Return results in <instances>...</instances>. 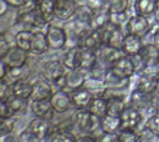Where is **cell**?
I'll list each match as a JSON object with an SVG mask.
<instances>
[{"label": "cell", "mask_w": 159, "mask_h": 142, "mask_svg": "<svg viewBox=\"0 0 159 142\" xmlns=\"http://www.w3.org/2000/svg\"><path fill=\"white\" fill-rule=\"evenodd\" d=\"M19 141H22V142H39L37 138L30 132V130L27 127L19 135Z\"/></svg>", "instance_id": "bcb514c9"}, {"label": "cell", "mask_w": 159, "mask_h": 142, "mask_svg": "<svg viewBox=\"0 0 159 142\" xmlns=\"http://www.w3.org/2000/svg\"><path fill=\"white\" fill-rule=\"evenodd\" d=\"M152 97H153V95H147V93H143L134 88V91H132L129 95V103L133 105L134 107H137L140 112H143V111L150 110Z\"/></svg>", "instance_id": "44dd1931"}, {"label": "cell", "mask_w": 159, "mask_h": 142, "mask_svg": "<svg viewBox=\"0 0 159 142\" xmlns=\"http://www.w3.org/2000/svg\"><path fill=\"white\" fill-rule=\"evenodd\" d=\"M15 113L11 111L10 106L5 100H0V117H11Z\"/></svg>", "instance_id": "7dc6e473"}, {"label": "cell", "mask_w": 159, "mask_h": 142, "mask_svg": "<svg viewBox=\"0 0 159 142\" xmlns=\"http://www.w3.org/2000/svg\"><path fill=\"white\" fill-rule=\"evenodd\" d=\"M48 42L46 39V32H42L41 30L35 31L34 36H32V41H31V51L35 55H41L45 54L48 50Z\"/></svg>", "instance_id": "d4e9b609"}, {"label": "cell", "mask_w": 159, "mask_h": 142, "mask_svg": "<svg viewBox=\"0 0 159 142\" xmlns=\"http://www.w3.org/2000/svg\"><path fill=\"white\" fill-rule=\"evenodd\" d=\"M37 5H39V0H26L21 6L17 7V16L36 10L37 9Z\"/></svg>", "instance_id": "60d3db41"}, {"label": "cell", "mask_w": 159, "mask_h": 142, "mask_svg": "<svg viewBox=\"0 0 159 142\" xmlns=\"http://www.w3.org/2000/svg\"><path fill=\"white\" fill-rule=\"evenodd\" d=\"M27 54L29 51L14 45L10 51L7 52V55L5 56L4 61L6 62V65L9 67H14V66H24L27 61Z\"/></svg>", "instance_id": "d6986e66"}, {"label": "cell", "mask_w": 159, "mask_h": 142, "mask_svg": "<svg viewBox=\"0 0 159 142\" xmlns=\"http://www.w3.org/2000/svg\"><path fill=\"white\" fill-rule=\"evenodd\" d=\"M46 39L51 50H61L67 45L66 30L58 25L48 24L46 29Z\"/></svg>", "instance_id": "7a4b0ae2"}, {"label": "cell", "mask_w": 159, "mask_h": 142, "mask_svg": "<svg viewBox=\"0 0 159 142\" xmlns=\"http://www.w3.org/2000/svg\"><path fill=\"white\" fill-rule=\"evenodd\" d=\"M125 106L127 105H125V100L124 98H118V97L108 98L107 100V113L119 117Z\"/></svg>", "instance_id": "d6a6232c"}, {"label": "cell", "mask_w": 159, "mask_h": 142, "mask_svg": "<svg viewBox=\"0 0 159 142\" xmlns=\"http://www.w3.org/2000/svg\"><path fill=\"white\" fill-rule=\"evenodd\" d=\"M77 10L76 0H55V15L61 21L71 20Z\"/></svg>", "instance_id": "ba28073f"}, {"label": "cell", "mask_w": 159, "mask_h": 142, "mask_svg": "<svg viewBox=\"0 0 159 142\" xmlns=\"http://www.w3.org/2000/svg\"><path fill=\"white\" fill-rule=\"evenodd\" d=\"M41 73H42V77H45L51 83H53L58 78H61L62 76H65L66 67L62 64V61H60V60H51V61H47L43 65Z\"/></svg>", "instance_id": "9c48e42d"}, {"label": "cell", "mask_w": 159, "mask_h": 142, "mask_svg": "<svg viewBox=\"0 0 159 142\" xmlns=\"http://www.w3.org/2000/svg\"><path fill=\"white\" fill-rule=\"evenodd\" d=\"M73 122H75L76 127L83 133L94 135L96 131L101 130L99 128L101 117L92 113L88 108H80L73 115Z\"/></svg>", "instance_id": "6da1fadb"}, {"label": "cell", "mask_w": 159, "mask_h": 142, "mask_svg": "<svg viewBox=\"0 0 159 142\" xmlns=\"http://www.w3.org/2000/svg\"><path fill=\"white\" fill-rule=\"evenodd\" d=\"M37 9H39L40 14L42 15V17L48 24H51L53 21V19H56V15H55V0H39Z\"/></svg>", "instance_id": "4dcf8cb0"}, {"label": "cell", "mask_w": 159, "mask_h": 142, "mask_svg": "<svg viewBox=\"0 0 159 142\" xmlns=\"http://www.w3.org/2000/svg\"><path fill=\"white\" fill-rule=\"evenodd\" d=\"M32 36H34V32L27 30V29H24V30H20L15 34L14 36V42L16 46L26 50V51H31V41H32Z\"/></svg>", "instance_id": "f1b7e54d"}, {"label": "cell", "mask_w": 159, "mask_h": 142, "mask_svg": "<svg viewBox=\"0 0 159 142\" xmlns=\"http://www.w3.org/2000/svg\"><path fill=\"white\" fill-rule=\"evenodd\" d=\"M97 54H98V60L102 61L108 67L111 65H113L119 57H122L124 55L120 49L113 47L108 44H102L101 47L97 50Z\"/></svg>", "instance_id": "5bb4252c"}, {"label": "cell", "mask_w": 159, "mask_h": 142, "mask_svg": "<svg viewBox=\"0 0 159 142\" xmlns=\"http://www.w3.org/2000/svg\"><path fill=\"white\" fill-rule=\"evenodd\" d=\"M17 22H21L24 25H27V26H32L35 29H43L45 26L48 25V22L42 17V15L40 14L39 9L31 11V12H27V14H24V15H19L17 16Z\"/></svg>", "instance_id": "ffe728a7"}, {"label": "cell", "mask_w": 159, "mask_h": 142, "mask_svg": "<svg viewBox=\"0 0 159 142\" xmlns=\"http://www.w3.org/2000/svg\"><path fill=\"white\" fill-rule=\"evenodd\" d=\"M9 4L6 0H0V16H4L9 10Z\"/></svg>", "instance_id": "f5cc1de1"}, {"label": "cell", "mask_w": 159, "mask_h": 142, "mask_svg": "<svg viewBox=\"0 0 159 142\" xmlns=\"http://www.w3.org/2000/svg\"><path fill=\"white\" fill-rule=\"evenodd\" d=\"M129 20V16L127 14V11L124 12H113L111 14V22L117 25V26H123V25H127Z\"/></svg>", "instance_id": "b9f144b4"}, {"label": "cell", "mask_w": 159, "mask_h": 142, "mask_svg": "<svg viewBox=\"0 0 159 142\" xmlns=\"http://www.w3.org/2000/svg\"><path fill=\"white\" fill-rule=\"evenodd\" d=\"M6 72H7V65H6V62L4 60L0 59V80L5 78Z\"/></svg>", "instance_id": "816d5d0a"}, {"label": "cell", "mask_w": 159, "mask_h": 142, "mask_svg": "<svg viewBox=\"0 0 159 142\" xmlns=\"http://www.w3.org/2000/svg\"><path fill=\"white\" fill-rule=\"evenodd\" d=\"M30 110H31L34 116L41 117V118H46V120H51L52 115L55 112L50 98H47V100H39V101H31Z\"/></svg>", "instance_id": "ac0fdd59"}, {"label": "cell", "mask_w": 159, "mask_h": 142, "mask_svg": "<svg viewBox=\"0 0 159 142\" xmlns=\"http://www.w3.org/2000/svg\"><path fill=\"white\" fill-rule=\"evenodd\" d=\"M109 22H111V12L104 6H102L98 9H93L88 26L93 30H102Z\"/></svg>", "instance_id": "e0dca14e"}, {"label": "cell", "mask_w": 159, "mask_h": 142, "mask_svg": "<svg viewBox=\"0 0 159 142\" xmlns=\"http://www.w3.org/2000/svg\"><path fill=\"white\" fill-rule=\"evenodd\" d=\"M98 141H104V142H118V137H117V133H104L102 132V137L98 138Z\"/></svg>", "instance_id": "681fc988"}, {"label": "cell", "mask_w": 159, "mask_h": 142, "mask_svg": "<svg viewBox=\"0 0 159 142\" xmlns=\"http://www.w3.org/2000/svg\"><path fill=\"white\" fill-rule=\"evenodd\" d=\"M14 45L10 44L7 36L5 32H0V59L4 60L5 56L7 55V52L10 51V49Z\"/></svg>", "instance_id": "ab89813d"}, {"label": "cell", "mask_w": 159, "mask_h": 142, "mask_svg": "<svg viewBox=\"0 0 159 142\" xmlns=\"http://www.w3.org/2000/svg\"><path fill=\"white\" fill-rule=\"evenodd\" d=\"M149 29H150V26H149V21L147 19V16L138 15V14H135L134 16H130L125 25L127 32L135 34L139 36H144L149 31Z\"/></svg>", "instance_id": "7c38bea8"}, {"label": "cell", "mask_w": 159, "mask_h": 142, "mask_svg": "<svg viewBox=\"0 0 159 142\" xmlns=\"http://www.w3.org/2000/svg\"><path fill=\"white\" fill-rule=\"evenodd\" d=\"M71 93V98H72V105L76 108H88L89 103L92 102V100L94 98V93L93 91H91L87 87H81L73 91H70Z\"/></svg>", "instance_id": "4fadbf2b"}, {"label": "cell", "mask_w": 159, "mask_h": 142, "mask_svg": "<svg viewBox=\"0 0 159 142\" xmlns=\"http://www.w3.org/2000/svg\"><path fill=\"white\" fill-rule=\"evenodd\" d=\"M119 118H120L122 128L137 130V127L143 121V115H142V112L137 107H134L133 105L129 103V105H127L124 107V110L122 111Z\"/></svg>", "instance_id": "277c9868"}, {"label": "cell", "mask_w": 159, "mask_h": 142, "mask_svg": "<svg viewBox=\"0 0 159 142\" xmlns=\"http://www.w3.org/2000/svg\"><path fill=\"white\" fill-rule=\"evenodd\" d=\"M50 101L52 103L55 112H57V113H65L73 106L71 93L65 88H60V90L55 91L52 93V96L50 97Z\"/></svg>", "instance_id": "8992f818"}, {"label": "cell", "mask_w": 159, "mask_h": 142, "mask_svg": "<svg viewBox=\"0 0 159 142\" xmlns=\"http://www.w3.org/2000/svg\"><path fill=\"white\" fill-rule=\"evenodd\" d=\"M157 6H158V10H159V0H157Z\"/></svg>", "instance_id": "9f6ffc18"}, {"label": "cell", "mask_w": 159, "mask_h": 142, "mask_svg": "<svg viewBox=\"0 0 159 142\" xmlns=\"http://www.w3.org/2000/svg\"><path fill=\"white\" fill-rule=\"evenodd\" d=\"M47 140L52 142H76V136L66 128H55L50 131Z\"/></svg>", "instance_id": "f546056e"}, {"label": "cell", "mask_w": 159, "mask_h": 142, "mask_svg": "<svg viewBox=\"0 0 159 142\" xmlns=\"http://www.w3.org/2000/svg\"><path fill=\"white\" fill-rule=\"evenodd\" d=\"M7 1V4L10 5V7H15V9H17L19 6H21L26 0H6Z\"/></svg>", "instance_id": "db71d44e"}, {"label": "cell", "mask_w": 159, "mask_h": 142, "mask_svg": "<svg viewBox=\"0 0 159 142\" xmlns=\"http://www.w3.org/2000/svg\"><path fill=\"white\" fill-rule=\"evenodd\" d=\"M5 101L7 102V105L10 106V108H11V111H12L14 113L22 111V110L27 106V98H22V97L15 96V95H12V93H11Z\"/></svg>", "instance_id": "8d00e7d4"}, {"label": "cell", "mask_w": 159, "mask_h": 142, "mask_svg": "<svg viewBox=\"0 0 159 142\" xmlns=\"http://www.w3.org/2000/svg\"><path fill=\"white\" fill-rule=\"evenodd\" d=\"M109 70L114 75H117L122 78H130L135 73L134 62H133L132 57L127 56V55H123L122 57H119L113 65L109 66Z\"/></svg>", "instance_id": "5b68a950"}, {"label": "cell", "mask_w": 159, "mask_h": 142, "mask_svg": "<svg viewBox=\"0 0 159 142\" xmlns=\"http://www.w3.org/2000/svg\"><path fill=\"white\" fill-rule=\"evenodd\" d=\"M92 12H93V9H91L87 4H81V5L77 4V10H76V14H75L73 17L78 22L88 25V22L91 20V16H92Z\"/></svg>", "instance_id": "e575fe53"}, {"label": "cell", "mask_w": 159, "mask_h": 142, "mask_svg": "<svg viewBox=\"0 0 159 142\" xmlns=\"http://www.w3.org/2000/svg\"><path fill=\"white\" fill-rule=\"evenodd\" d=\"M155 137H157V135L147 126L142 131L138 132V142L139 141H153V140H155Z\"/></svg>", "instance_id": "f6af8a7d"}, {"label": "cell", "mask_w": 159, "mask_h": 142, "mask_svg": "<svg viewBox=\"0 0 159 142\" xmlns=\"http://www.w3.org/2000/svg\"><path fill=\"white\" fill-rule=\"evenodd\" d=\"M52 86L51 82L47 81L45 77L36 78L32 82V92H31V101H39V100H47L52 96Z\"/></svg>", "instance_id": "30bf717a"}, {"label": "cell", "mask_w": 159, "mask_h": 142, "mask_svg": "<svg viewBox=\"0 0 159 142\" xmlns=\"http://www.w3.org/2000/svg\"><path fill=\"white\" fill-rule=\"evenodd\" d=\"M11 95V83L5 78L0 80V100H6Z\"/></svg>", "instance_id": "ee69618b"}, {"label": "cell", "mask_w": 159, "mask_h": 142, "mask_svg": "<svg viewBox=\"0 0 159 142\" xmlns=\"http://www.w3.org/2000/svg\"><path fill=\"white\" fill-rule=\"evenodd\" d=\"M98 61V54L92 49H81L80 52V69L89 72Z\"/></svg>", "instance_id": "7402d4cb"}, {"label": "cell", "mask_w": 159, "mask_h": 142, "mask_svg": "<svg viewBox=\"0 0 159 142\" xmlns=\"http://www.w3.org/2000/svg\"><path fill=\"white\" fill-rule=\"evenodd\" d=\"M88 110L94 113L98 117H102L107 113V100L103 96H94V98L92 100V102L88 106Z\"/></svg>", "instance_id": "1f68e13d"}, {"label": "cell", "mask_w": 159, "mask_h": 142, "mask_svg": "<svg viewBox=\"0 0 159 142\" xmlns=\"http://www.w3.org/2000/svg\"><path fill=\"white\" fill-rule=\"evenodd\" d=\"M26 77V67L24 66H14V67H9L7 66V72L5 76V80L7 82H10L11 85L21 78Z\"/></svg>", "instance_id": "836d02e7"}, {"label": "cell", "mask_w": 159, "mask_h": 142, "mask_svg": "<svg viewBox=\"0 0 159 142\" xmlns=\"http://www.w3.org/2000/svg\"><path fill=\"white\" fill-rule=\"evenodd\" d=\"M27 128L30 130V132L37 138V141H43L47 140L50 131H51V125H50V120L46 118H41V117H34Z\"/></svg>", "instance_id": "8fae6325"}, {"label": "cell", "mask_w": 159, "mask_h": 142, "mask_svg": "<svg viewBox=\"0 0 159 142\" xmlns=\"http://www.w3.org/2000/svg\"><path fill=\"white\" fill-rule=\"evenodd\" d=\"M80 52L81 47L80 46H70V49L62 55V64L67 70H73L78 69L80 66Z\"/></svg>", "instance_id": "603a6c76"}, {"label": "cell", "mask_w": 159, "mask_h": 142, "mask_svg": "<svg viewBox=\"0 0 159 142\" xmlns=\"http://www.w3.org/2000/svg\"><path fill=\"white\" fill-rule=\"evenodd\" d=\"M16 120L14 118V116L11 117H0V137L10 135L14 131Z\"/></svg>", "instance_id": "f35d334b"}, {"label": "cell", "mask_w": 159, "mask_h": 142, "mask_svg": "<svg viewBox=\"0 0 159 142\" xmlns=\"http://www.w3.org/2000/svg\"><path fill=\"white\" fill-rule=\"evenodd\" d=\"M134 10H135V14L148 17L157 12L158 10L157 0H135Z\"/></svg>", "instance_id": "4316f807"}, {"label": "cell", "mask_w": 159, "mask_h": 142, "mask_svg": "<svg viewBox=\"0 0 159 142\" xmlns=\"http://www.w3.org/2000/svg\"><path fill=\"white\" fill-rule=\"evenodd\" d=\"M129 82H130V78H122V77L114 75L109 69L103 80L104 87H113V88H128Z\"/></svg>", "instance_id": "83f0119b"}, {"label": "cell", "mask_w": 159, "mask_h": 142, "mask_svg": "<svg viewBox=\"0 0 159 142\" xmlns=\"http://www.w3.org/2000/svg\"><path fill=\"white\" fill-rule=\"evenodd\" d=\"M32 92V82H30L26 77L21 78L11 85V93L22 98H30Z\"/></svg>", "instance_id": "484cf974"}, {"label": "cell", "mask_w": 159, "mask_h": 142, "mask_svg": "<svg viewBox=\"0 0 159 142\" xmlns=\"http://www.w3.org/2000/svg\"><path fill=\"white\" fill-rule=\"evenodd\" d=\"M158 72H149L144 71L140 73L137 83H135V90L147 93V95H153L159 86V78H158Z\"/></svg>", "instance_id": "3957f363"}, {"label": "cell", "mask_w": 159, "mask_h": 142, "mask_svg": "<svg viewBox=\"0 0 159 142\" xmlns=\"http://www.w3.org/2000/svg\"><path fill=\"white\" fill-rule=\"evenodd\" d=\"M143 45L144 44H143V40H142V36L127 32L125 36H124V40H123L122 51H123L124 55L132 57V56H134V55L140 52Z\"/></svg>", "instance_id": "9a60e30c"}, {"label": "cell", "mask_w": 159, "mask_h": 142, "mask_svg": "<svg viewBox=\"0 0 159 142\" xmlns=\"http://www.w3.org/2000/svg\"><path fill=\"white\" fill-rule=\"evenodd\" d=\"M152 42H153V44H154V45L157 46V49L159 50V30H158V31H157V32L154 34V36H153V40H152Z\"/></svg>", "instance_id": "11a10c76"}, {"label": "cell", "mask_w": 159, "mask_h": 142, "mask_svg": "<svg viewBox=\"0 0 159 142\" xmlns=\"http://www.w3.org/2000/svg\"><path fill=\"white\" fill-rule=\"evenodd\" d=\"M104 7L111 12H124L129 7V0H104Z\"/></svg>", "instance_id": "d590c367"}, {"label": "cell", "mask_w": 159, "mask_h": 142, "mask_svg": "<svg viewBox=\"0 0 159 142\" xmlns=\"http://www.w3.org/2000/svg\"><path fill=\"white\" fill-rule=\"evenodd\" d=\"M139 56H140L142 61L144 62L145 69L159 66V50L157 49V46L153 42L143 45V47L139 52Z\"/></svg>", "instance_id": "2e32d148"}, {"label": "cell", "mask_w": 159, "mask_h": 142, "mask_svg": "<svg viewBox=\"0 0 159 142\" xmlns=\"http://www.w3.org/2000/svg\"><path fill=\"white\" fill-rule=\"evenodd\" d=\"M145 126L149 127L159 137V112H154L153 115H150V117L148 118Z\"/></svg>", "instance_id": "7bdbcfd3"}, {"label": "cell", "mask_w": 159, "mask_h": 142, "mask_svg": "<svg viewBox=\"0 0 159 142\" xmlns=\"http://www.w3.org/2000/svg\"><path fill=\"white\" fill-rule=\"evenodd\" d=\"M88 72L82 70V69H73V70H67L65 73V90H77L84 86V82L87 80Z\"/></svg>", "instance_id": "52a82bcc"}, {"label": "cell", "mask_w": 159, "mask_h": 142, "mask_svg": "<svg viewBox=\"0 0 159 142\" xmlns=\"http://www.w3.org/2000/svg\"><path fill=\"white\" fill-rule=\"evenodd\" d=\"M117 137L118 142H138V132L132 128H120Z\"/></svg>", "instance_id": "74e56055"}, {"label": "cell", "mask_w": 159, "mask_h": 142, "mask_svg": "<svg viewBox=\"0 0 159 142\" xmlns=\"http://www.w3.org/2000/svg\"><path fill=\"white\" fill-rule=\"evenodd\" d=\"M99 128L104 133H118V131L122 128L120 118L118 116H112L106 113L101 117V125Z\"/></svg>", "instance_id": "cb8c5ba5"}, {"label": "cell", "mask_w": 159, "mask_h": 142, "mask_svg": "<svg viewBox=\"0 0 159 142\" xmlns=\"http://www.w3.org/2000/svg\"><path fill=\"white\" fill-rule=\"evenodd\" d=\"M96 141H98V138H94L93 135L89 133H84L83 136L76 137V142H96Z\"/></svg>", "instance_id": "f907efd6"}, {"label": "cell", "mask_w": 159, "mask_h": 142, "mask_svg": "<svg viewBox=\"0 0 159 142\" xmlns=\"http://www.w3.org/2000/svg\"><path fill=\"white\" fill-rule=\"evenodd\" d=\"M150 111L154 112H159V90H157L153 93L152 97V105H150Z\"/></svg>", "instance_id": "c3c4849f"}]
</instances>
